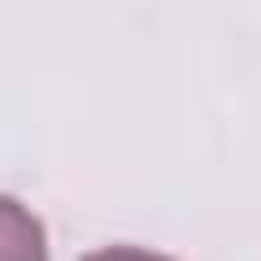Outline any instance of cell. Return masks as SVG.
I'll return each mask as SVG.
<instances>
[{"label": "cell", "mask_w": 261, "mask_h": 261, "mask_svg": "<svg viewBox=\"0 0 261 261\" xmlns=\"http://www.w3.org/2000/svg\"><path fill=\"white\" fill-rule=\"evenodd\" d=\"M0 261H46L41 220L11 195H0Z\"/></svg>", "instance_id": "1"}, {"label": "cell", "mask_w": 261, "mask_h": 261, "mask_svg": "<svg viewBox=\"0 0 261 261\" xmlns=\"http://www.w3.org/2000/svg\"><path fill=\"white\" fill-rule=\"evenodd\" d=\"M82 261H169V256L139 251V246H108V251H92V256H82Z\"/></svg>", "instance_id": "2"}]
</instances>
